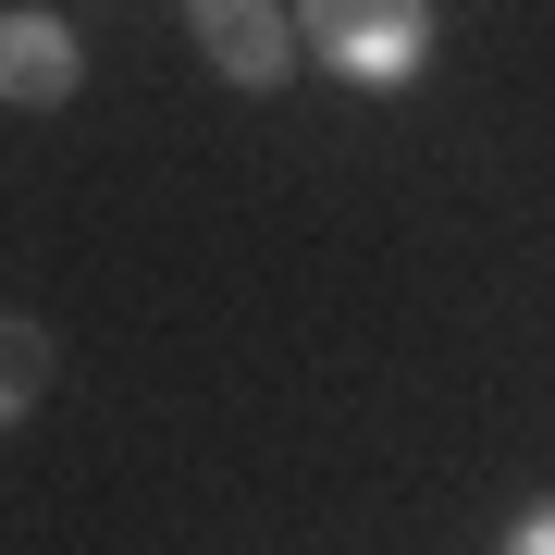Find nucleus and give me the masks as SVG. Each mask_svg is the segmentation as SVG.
<instances>
[{
  "label": "nucleus",
  "instance_id": "4",
  "mask_svg": "<svg viewBox=\"0 0 555 555\" xmlns=\"http://www.w3.org/2000/svg\"><path fill=\"white\" fill-rule=\"evenodd\" d=\"M50 371H62V346L38 334V321H0V433H13V420L50 396Z\"/></svg>",
  "mask_w": 555,
  "mask_h": 555
},
{
  "label": "nucleus",
  "instance_id": "1",
  "mask_svg": "<svg viewBox=\"0 0 555 555\" xmlns=\"http://www.w3.org/2000/svg\"><path fill=\"white\" fill-rule=\"evenodd\" d=\"M297 50H321L346 87H408L420 62H433V13H420V0H309Z\"/></svg>",
  "mask_w": 555,
  "mask_h": 555
},
{
  "label": "nucleus",
  "instance_id": "2",
  "mask_svg": "<svg viewBox=\"0 0 555 555\" xmlns=\"http://www.w3.org/2000/svg\"><path fill=\"white\" fill-rule=\"evenodd\" d=\"M75 87H87L75 25H62V13H25V0H13V13H0V100H13V112H62Z\"/></svg>",
  "mask_w": 555,
  "mask_h": 555
},
{
  "label": "nucleus",
  "instance_id": "5",
  "mask_svg": "<svg viewBox=\"0 0 555 555\" xmlns=\"http://www.w3.org/2000/svg\"><path fill=\"white\" fill-rule=\"evenodd\" d=\"M506 555H555V494H543V506H518V531H506Z\"/></svg>",
  "mask_w": 555,
  "mask_h": 555
},
{
  "label": "nucleus",
  "instance_id": "3",
  "mask_svg": "<svg viewBox=\"0 0 555 555\" xmlns=\"http://www.w3.org/2000/svg\"><path fill=\"white\" fill-rule=\"evenodd\" d=\"M198 50H210V75H235V87H284L297 75V13H272V0H198Z\"/></svg>",
  "mask_w": 555,
  "mask_h": 555
}]
</instances>
